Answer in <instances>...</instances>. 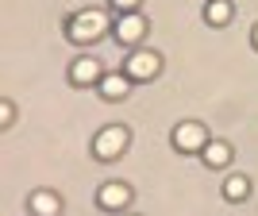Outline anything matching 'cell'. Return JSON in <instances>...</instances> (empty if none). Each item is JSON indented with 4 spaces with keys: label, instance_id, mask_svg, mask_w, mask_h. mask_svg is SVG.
Segmentation results:
<instances>
[{
    "label": "cell",
    "instance_id": "cell-1",
    "mask_svg": "<svg viewBox=\"0 0 258 216\" xmlns=\"http://www.w3.org/2000/svg\"><path fill=\"white\" fill-rule=\"evenodd\" d=\"M108 31V16L100 8H85V12H74L70 16V23H66V35L74 39V43H97L100 35Z\"/></svg>",
    "mask_w": 258,
    "mask_h": 216
},
{
    "label": "cell",
    "instance_id": "cell-2",
    "mask_svg": "<svg viewBox=\"0 0 258 216\" xmlns=\"http://www.w3.org/2000/svg\"><path fill=\"white\" fill-rule=\"evenodd\" d=\"M127 147H131V131L123 128V124H108V128H100L97 135H93V154H97L100 162H116Z\"/></svg>",
    "mask_w": 258,
    "mask_h": 216
},
{
    "label": "cell",
    "instance_id": "cell-3",
    "mask_svg": "<svg viewBox=\"0 0 258 216\" xmlns=\"http://www.w3.org/2000/svg\"><path fill=\"white\" fill-rule=\"evenodd\" d=\"M123 74L131 81H151V77L162 74V54L151 50V46H139V50L127 54V62H123Z\"/></svg>",
    "mask_w": 258,
    "mask_h": 216
},
{
    "label": "cell",
    "instance_id": "cell-4",
    "mask_svg": "<svg viewBox=\"0 0 258 216\" xmlns=\"http://www.w3.org/2000/svg\"><path fill=\"white\" fill-rule=\"evenodd\" d=\"M170 139H173V147H177L181 154H193V151L201 154L208 143H212V139H208V128L201 124V120H181V124L173 128Z\"/></svg>",
    "mask_w": 258,
    "mask_h": 216
},
{
    "label": "cell",
    "instance_id": "cell-5",
    "mask_svg": "<svg viewBox=\"0 0 258 216\" xmlns=\"http://www.w3.org/2000/svg\"><path fill=\"white\" fill-rule=\"evenodd\" d=\"M131 197H135V189H131L127 182H104L97 189V205L104 208V212H123V208L131 205Z\"/></svg>",
    "mask_w": 258,
    "mask_h": 216
},
{
    "label": "cell",
    "instance_id": "cell-6",
    "mask_svg": "<svg viewBox=\"0 0 258 216\" xmlns=\"http://www.w3.org/2000/svg\"><path fill=\"white\" fill-rule=\"evenodd\" d=\"M70 81L74 85H100L104 81V66L93 58V54H81L70 62Z\"/></svg>",
    "mask_w": 258,
    "mask_h": 216
},
{
    "label": "cell",
    "instance_id": "cell-7",
    "mask_svg": "<svg viewBox=\"0 0 258 216\" xmlns=\"http://www.w3.org/2000/svg\"><path fill=\"white\" fill-rule=\"evenodd\" d=\"M143 35H147V16H143V12H127V16H119V23H116L119 46H139Z\"/></svg>",
    "mask_w": 258,
    "mask_h": 216
},
{
    "label": "cell",
    "instance_id": "cell-8",
    "mask_svg": "<svg viewBox=\"0 0 258 216\" xmlns=\"http://www.w3.org/2000/svg\"><path fill=\"white\" fill-rule=\"evenodd\" d=\"M27 212H31V216H58V212H62V197L54 193V189H31V197H27Z\"/></svg>",
    "mask_w": 258,
    "mask_h": 216
},
{
    "label": "cell",
    "instance_id": "cell-9",
    "mask_svg": "<svg viewBox=\"0 0 258 216\" xmlns=\"http://www.w3.org/2000/svg\"><path fill=\"white\" fill-rule=\"evenodd\" d=\"M100 97L104 100H112V104H116V100H127V93H131V77L123 74V70H112V74H104V81H100Z\"/></svg>",
    "mask_w": 258,
    "mask_h": 216
},
{
    "label": "cell",
    "instance_id": "cell-10",
    "mask_svg": "<svg viewBox=\"0 0 258 216\" xmlns=\"http://www.w3.org/2000/svg\"><path fill=\"white\" fill-rule=\"evenodd\" d=\"M250 193H254V182H250L247 174H231L224 182V201H231V205H243Z\"/></svg>",
    "mask_w": 258,
    "mask_h": 216
},
{
    "label": "cell",
    "instance_id": "cell-11",
    "mask_svg": "<svg viewBox=\"0 0 258 216\" xmlns=\"http://www.w3.org/2000/svg\"><path fill=\"white\" fill-rule=\"evenodd\" d=\"M201 162H205L208 170H224L227 162H231V143H224V139H212L201 151Z\"/></svg>",
    "mask_w": 258,
    "mask_h": 216
},
{
    "label": "cell",
    "instance_id": "cell-12",
    "mask_svg": "<svg viewBox=\"0 0 258 216\" xmlns=\"http://www.w3.org/2000/svg\"><path fill=\"white\" fill-rule=\"evenodd\" d=\"M231 16H235L231 0H208L205 4V23H212V27H227Z\"/></svg>",
    "mask_w": 258,
    "mask_h": 216
},
{
    "label": "cell",
    "instance_id": "cell-13",
    "mask_svg": "<svg viewBox=\"0 0 258 216\" xmlns=\"http://www.w3.org/2000/svg\"><path fill=\"white\" fill-rule=\"evenodd\" d=\"M12 120H16V104H12V100H0V128H12Z\"/></svg>",
    "mask_w": 258,
    "mask_h": 216
},
{
    "label": "cell",
    "instance_id": "cell-14",
    "mask_svg": "<svg viewBox=\"0 0 258 216\" xmlns=\"http://www.w3.org/2000/svg\"><path fill=\"white\" fill-rule=\"evenodd\" d=\"M143 0H112V8H119V16H127V12H139Z\"/></svg>",
    "mask_w": 258,
    "mask_h": 216
},
{
    "label": "cell",
    "instance_id": "cell-15",
    "mask_svg": "<svg viewBox=\"0 0 258 216\" xmlns=\"http://www.w3.org/2000/svg\"><path fill=\"white\" fill-rule=\"evenodd\" d=\"M250 43H254V50H258V23H254V31H250Z\"/></svg>",
    "mask_w": 258,
    "mask_h": 216
},
{
    "label": "cell",
    "instance_id": "cell-16",
    "mask_svg": "<svg viewBox=\"0 0 258 216\" xmlns=\"http://www.w3.org/2000/svg\"><path fill=\"white\" fill-rule=\"evenodd\" d=\"M119 216H139V212H119Z\"/></svg>",
    "mask_w": 258,
    "mask_h": 216
}]
</instances>
